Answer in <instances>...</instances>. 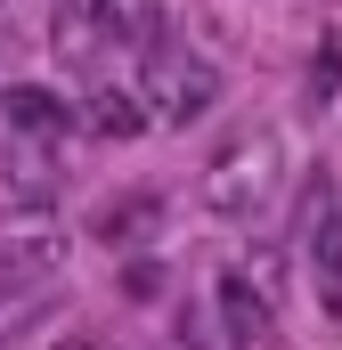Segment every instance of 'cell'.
Masks as SVG:
<instances>
[{
  "label": "cell",
  "instance_id": "cell-1",
  "mask_svg": "<svg viewBox=\"0 0 342 350\" xmlns=\"http://www.w3.org/2000/svg\"><path fill=\"white\" fill-rule=\"evenodd\" d=\"M220 98V74L196 57V49H179V41H139V106H147V122H196L204 106Z\"/></svg>",
  "mask_w": 342,
  "mask_h": 350
},
{
  "label": "cell",
  "instance_id": "cell-2",
  "mask_svg": "<svg viewBox=\"0 0 342 350\" xmlns=\"http://www.w3.org/2000/svg\"><path fill=\"white\" fill-rule=\"evenodd\" d=\"M277 253H245L237 269H220V285H212V310H220V334L237 350H277V293H285V277H277Z\"/></svg>",
  "mask_w": 342,
  "mask_h": 350
},
{
  "label": "cell",
  "instance_id": "cell-3",
  "mask_svg": "<svg viewBox=\"0 0 342 350\" xmlns=\"http://www.w3.org/2000/svg\"><path fill=\"white\" fill-rule=\"evenodd\" d=\"M204 187H212V212L220 220H261L269 204H277V139L269 131H237L220 155H212V172H204Z\"/></svg>",
  "mask_w": 342,
  "mask_h": 350
},
{
  "label": "cell",
  "instance_id": "cell-4",
  "mask_svg": "<svg viewBox=\"0 0 342 350\" xmlns=\"http://www.w3.org/2000/svg\"><path fill=\"white\" fill-rule=\"evenodd\" d=\"M302 253H310V277H318L326 310H342V196H334V172L302 179Z\"/></svg>",
  "mask_w": 342,
  "mask_h": 350
},
{
  "label": "cell",
  "instance_id": "cell-5",
  "mask_svg": "<svg viewBox=\"0 0 342 350\" xmlns=\"http://www.w3.org/2000/svg\"><path fill=\"white\" fill-rule=\"evenodd\" d=\"M49 301H57V277H49V269L0 261V342H8V334H25L33 318H49Z\"/></svg>",
  "mask_w": 342,
  "mask_h": 350
},
{
  "label": "cell",
  "instance_id": "cell-6",
  "mask_svg": "<svg viewBox=\"0 0 342 350\" xmlns=\"http://www.w3.org/2000/svg\"><path fill=\"white\" fill-rule=\"evenodd\" d=\"M0 122H8V139H66L74 131V106L16 82V90H0Z\"/></svg>",
  "mask_w": 342,
  "mask_h": 350
},
{
  "label": "cell",
  "instance_id": "cell-7",
  "mask_svg": "<svg viewBox=\"0 0 342 350\" xmlns=\"http://www.w3.org/2000/svg\"><path fill=\"white\" fill-rule=\"evenodd\" d=\"M155 228H163V196H155V187H131V196H114V204L90 220L98 245H139V237H155Z\"/></svg>",
  "mask_w": 342,
  "mask_h": 350
},
{
  "label": "cell",
  "instance_id": "cell-8",
  "mask_svg": "<svg viewBox=\"0 0 342 350\" xmlns=\"http://www.w3.org/2000/svg\"><path fill=\"white\" fill-rule=\"evenodd\" d=\"M74 122H90V139H139V131H147V106H139L131 90H114V82H90Z\"/></svg>",
  "mask_w": 342,
  "mask_h": 350
},
{
  "label": "cell",
  "instance_id": "cell-9",
  "mask_svg": "<svg viewBox=\"0 0 342 350\" xmlns=\"http://www.w3.org/2000/svg\"><path fill=\"white\" fill-rule=\"evenodd\" d=\"M106 41H114V33L90 16V0H82V8H57V57H66L82 82H90V66H98V49H106Z\"/></svg>",
  "mask_w": 342,
  "mask_h": 350
},
{
  "label": "cell",
  "instance_id": "cell-10",
  "mask_svg": "<svg viewBox=\"0 0 342 350\" xmlns=\"http://www.w3.org/2000/svg\"><path fill=\"white\" fill-rule=\"evenodd\" d=\"M90 16H98L114 41H131V49L163 33V0H90Z\"/></svg>",
  "mask_w": 342,
  "mask_h": 350
},
{
  "label": "cell",
  "instance_id": "cell-11",
  "mask_svg": "<svg viewBox=\"0 0 342 350\" xmlns=\"http://www.w3.org/2000/svg\"><path fill=\"white\" fill-rule=\"evenodd\" d=\"M122 293H139V301L163 293V261H131V269H122Z\"/></svg>",
  "mask_w": 342,
  "mask_h": 350
},
{
  "label": "cell",
  "instance_id": "cell-12",
  "mask_svg": "<svg viewBox=\"0 0 342 350\" xmlns=\"http://www.w3.org/2000/svg\"><path fill=\"white\" fill-rule=\"evenodd\" d=\"M57 350H114V342H106V334H66Z\"/></svg>",
  "mask_w": 342,
  "mask_h": 350
}]
</instances>
